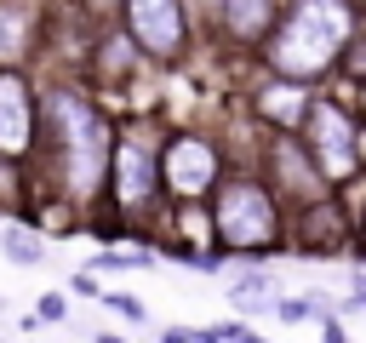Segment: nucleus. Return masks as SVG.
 <instances>
[{
  "instance_id": "20e7f679",
  "label": "nucleus",
  "mask_w": 366,
  "mask_h": 343,
  "mask_svg": "<svg viewBox=\"0 0 366 343\" xmlns=\"http://www.w3.org/2000/svg\"><path fill=\"white\" fill-rule=\"evenodd\" d=\"M109 189L120 212H149L160 194V154L143 137H120L109 149Z\"/></svg>"
},
{
  "instance_id": "a211bd4d",
  "label": "nucleus",
  "mask_w": 366,
  "mask_h": 343,
  "mask_svg": "<svg viewBox=\"0 0 366 343\" xmlns=\"http://www.w3.org/2000/svg\"><path fill=\"white\" fill-rule=\"evenodd\" d=\"M23 194V183L11 177V154H0V200H17Z\"/></svg>"
},
{
  "instance_id": "f8f14e48",
  "label": "nucleus",
  "mask_w": 366,
  "mask_h": 343,
  "mask_svg": "<svg viewBox=\"0 0 366 343\" xmlns=\"http://www.w3.org/2000/svg\"><path fill=\"white\" fill-rule=\"evenodd\" d=\"M274 154H280V166H286V183H292V189H315V172H309V166L292 154V143H280Z\"/></svg>"
},
{
  "instance_id": "f03ea898",
  "label": "nucleus",
  "mask_w": 366,
  "mask_h": 343,
  "mask_svg": "<svg viewBox=\"0 0 366 343\" xmlns=\"http://www.w3.org/2000/svg\"><path fill=\"white\" fill-rule=\"evenodd\" d=\"M343 40H349V6L343 0H297L286 11V23L274 29L269 57H274L280 74L309 80V74H320L343 51Z\"/></svg>"
},
{
  "instance_id": "ddd939ff",
  "label": "nucleus",
  "mask_w": 366,
  "mask_h": 343,
  "mask_svg": "<svg viewBox=\"0 0 366 343\" xmlns=\"http://www.w3.org/2000/svg\"><path fill=\"white\" fill-rule=\"evenodd\" d=\"M149 263H154L149 252H103L92 269H109V274H114V269H149Z\"/></svg>"
},
{
  "instance_id": "6e6552de",
  "label": "nucleus",
  "mask_w": 366,
  "mask_h": 343,
  "mask_svg": "<svg viewBox=\"0 0 366 343\" xmlns=\"http://www.w3.org/2000/svg\"><path fill=\"white\" fill-rule=\"evenodd\" d=\"M309 143H315L326 177L355 172V126H349V114L337 103H309Z\"/></svg>"
},
{
  "instance_id": "4468645a",
  "label": "nucleus",
  "mask_w": 366,
  "mask_h": 343,
  "mask_svg": "<svg viewBox=\"0 0 366 343\" xmlns=\"http://www.w3.org/2000/svg\"><path fill=\"white\" fill-rule=\"evenodd\" d=\"M97 297H103V303H109V309H114L120 320H143V314H149V309H143V303H137L132 292H97Z\"/></svg>"
},
{
  "instance_id": "0eeeda50",
  "label": "nucleus",
  "mask_w": 366,
  "mask_h": 343,
  "mask_svg": "<svg viewBox=\"0 0 366 343\" xmlns=\"http://www.w3.org/2000/svg\"><path fill=\"white\" fill-rule=\"evenodd\" d=\"M160 183L172 189V194H183V200H194V194H206L212 183H217V149L206 143V137H172L166 143V154H160Z\"/></svg>"
},
{
  "instance_id": "1a4fd4ad",
  "label": "nucleus",
  "mask_w": 366,
  "mask_h": 343,
  "mask_svg": "<svg viewBox=\"0 0 366 343\" xmlns=\"http://www.w3.org/2000/svg\"><path fill=\"white\" fill-rule=\"evenodd\" d=\"M34 51V6L29 0H0V63H23Z\"/></svg>"
},
{
  "instance_id": "dca6fc26",
  "label": "nucleus",
  "mask_w": 366,
  "mask_h": 343,
  "mask_svg": "<svg viewBox=\"0 0 366 343\" xmlns=\"http://www.w3.org/2000/svg\"><path fill=\"white\" fill-rule=\"evenodd\" d=\"M252 337V326H206L200 332V343H246Z\"/></svg>"
},
{
  "instance_id": "39448f33",
  "label": "nucleus",
  "mask_w": 366,
  "mask_h": 343,
  "mask_svg": "<svg viewBox=\"0 0 366 343\" xmlns=\"http://www.w3.org/2000/svg\"><path fill=\"white\" fill-rule=\"evenodd\" d=\"M40 137V97L17 69H0V154L23 160Z\"/></svg>"
},
{
  "instance_id": "f257e3e1",
  "label": "nucleus",
  "mask_w": 366,
  "mask_h": 343,
  "mask_svg": "<svg viewBox=\"0 0 366 343\" xmlns=\"http://www.w3.org/2000/svg\"><path fill=\"white\" fill-rule=\"evenodd\" d=\"M34 149H51V166H57V183H63L69 200H92L103 189V177H109L114 131L86 103V91L51 86L46 103H40V137H34Z\"/></svg>"
},
{
  "instance_id": "423d86ee",
  "label": "nucleus",
  "mask_w": 366,
  "mask_h": 343,
  "mask_svg": "<svg viewBox=\"0 0 366 343\" xmlns=\"http://www.w3.org/2000/svg\"><path fill=\"white\" fill-rule=\"evenodd\" d=\"M126 23H132V40L160 63H172L189 40V23H183L177 0H126Z\"/></svg>"
},
{
  "instance_id": "7ed1b4c3",
  "label": "nucleus",
  "mask_w": 366,
  "mask_h": 343,
  "mask_svg": "<svg viewBox=\"0 0 366 343\" xmlns=\"http://www.w3.org/2000/svg\"><path fill=\"white\" fill-rule=\"evenodd\" d=\"M212 223H217V240H223L229 252H269V246L280 240V229H274V200H269L257 183H246V177H234V183L217 189Z\"/></svg>"
},
{
  "instance_id": "f3484780",
  "label": "nucleus",
  "mask_w": 366,
  "mask_h": 343,
  "mask_svg": "<svg viewBox=\"0 0 366 343\" xmlns=\"http://www.w3.org/2000/svg\"><path fill=\"white\" fill-rule=\"evenodd\" d=\"M315 309H320V297H286L280 303V320H309Z\"/></svg>"
},
{
  "instance_id": "2eb2a0df",
  "label": "nucleus",
  "mask_w": 366,
  "mask_h": 343,
  "mask_svg": "<svg viewBox=\"0 0 366 343\" xmlns=\"http://www.w3.org/2000/svg\"><path fill=\"white\" fill-rule=\"evenodd\" d=\"M34 314H40L46 326H57V320H69V297H63V292H46V297L34 303Z\"/></svg>"
},
{
  "instance_id": "9b49d317",
  "label": "nucleus",
  "mask_w": 366,
  "mask_h": 343,
  "mask_svg": "<svg viewBox=\"0 0 366 343\" xmlns=\"http://www.w3.org/2000/svg\"><path fill=\"white\" fill-rule=\"evenodd\" d=\"M0 252H6L11 263H23V269H40V257H46V240H40L34 229H17V223H11V229L0 234Z\"/></svg>"
},
{
  "instance_id": "9d476101",
  "label": "nucleus",
  "mask_w": 366,
  "mask_h": 343,
  "mask_svg": "<svg viewBox=\"0 0 366 343\" xmlns=\"http://www.w3.org/2000/svg\"><path fill=\"white\" fill-rule=\"evenodd\" d=\"M223 23L234 40H263L274 23V0H223Z\"/></svg>"
}]
</instances>
